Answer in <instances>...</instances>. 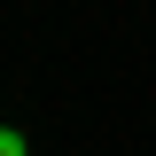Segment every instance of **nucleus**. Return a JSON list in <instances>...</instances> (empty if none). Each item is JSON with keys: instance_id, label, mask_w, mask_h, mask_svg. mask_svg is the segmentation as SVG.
Listing matches in <instances>:
<instances>
[{"instance_id": "f257e3e1", "label": "nucleus", "mask_w": 156, "mask_h": 156, "mask_svg": "<svg viewBox=\"0 0 156 156\" xmlns=\"http://www.w3.org/2000/svg\"><path fill=\"white\" fill-rule=\"evenodd\" d=\"M23 148H31V140H23L16 125H0V156H23Z\"/></svg>"}]
</instances>
